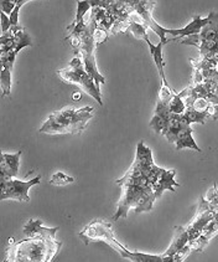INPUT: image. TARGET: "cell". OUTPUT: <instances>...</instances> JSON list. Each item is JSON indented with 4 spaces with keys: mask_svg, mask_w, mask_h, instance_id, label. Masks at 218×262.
Listing matches in <instances>:
<instances>
[{
    "mask_svg": "<svg viewBox=\"0 0 218 262\" xmlns=\"http://www.w3.org/2000/svg\"><path fill=\"white\" fill-rule=\"evenodd\" d=\"M210 103V102H208ZM208 112L211 113V118L214 119V121H217L218 119V103H210V106H208Z\"/></svg>",
    "mask_w": 218,
    "mask_h": 262,
    "instance_id": "4316f807",
    "label": "cell"
},
{
    "mask_svg": "<svg viewBox=\"0 0 218 262\" xmlns=\"http://www.w3.org/2000/svg\"><path fill=\"white\" fill-rule=\"evenodd\" d=\"M0 16H2V33L5 34V33H8L11 28L10 17H9L5 13H3V11H2V14H0Z\"/></svg>",
    "mask_w": 218,
    "mask_h": 262,
    "instance_id": "484cf974",
    "label": "cell"
},
{
    "mask_svg": "<svg viewBox=\"0 0 218 262\" xmlns=\"http://www.w3.org/2000/svg\"><path fill=\"white\" fill-rule=\"evenodd\" d=\"M182 115L188 119L190 123L205 124V122L207 121L208 118H211V113L208 112V111H197L192 108V107H187Z\"/></svg>",
    "mask_w": 218,
    "mask_h": 262,
    "instance_id": "d6986e66",
    "label": "cell"
},
{
    "mask_svg": "<svg viewBox=\"0 0 218 262\" xmlns=\"http://www.w3.org/2000/svg\"><path fill=\"white\" fill-rule=\"evenodd\" d=\"M62 244L56 238H47L43 236H34L21 240L20 243L11 241L8 249L7 261H51L61 249Z\"/></svg>",
    "mask_w": 218,
    "mask_h": 262,
    "instance_id": "6da1fadb",
    "label": "cell"
},
{
    "mask_svg": "<svg viewBox=\"0 0 218 262\" xmlns=\"http://www.w3.org/2000/svg\"><path fill=\"white\" fill-rule=\"evenodd\" d=\"M0 85H2L3 96L10 95V89H11V70L2 68V74H0Z\"/></svg>",
    "mask_w": 218,
    "mask_h": 262,
    "instance_id": "7402d4cb",
    "label": "cell"
},
{
    "mask_svg": "<svg viewBox=\"0 0 218 262\" xmlns=\"http://www.w3.org/2000/svg\"><path fill=\"white\" fill-rule=\"evenodd\" d=\"M16 5H19V7L20 8H21L22 7V5H24L25 4V3H28V2H30V0H16Z\"/></svg>",
    "mask_w": 218,
    "mask_h": 262,
    "instance_id": "83f0119b",
    "label": "cell"
},
{
    "mask_svg": "<svg viewBox=\"0 0 218 262\" xmlns=\"http://www.w3.org/2000/svg\"><path fill=\"white\" fill-rule=\"evenodd\" d=\"M147 43L149 45L151 56H153L154 61H155V65L156 68H158L160 77H161L162 80V86H168L166 82V77H165V72H164L165 62H164V57H162V46H164V43L160 41L159 45H153L149 39L147 40Z\"/></svg>",
    "mask_w": 218,
    "mask_h": 262,
    "instance_id": "e0dca14e",
    "label": "cell"
},
{
    "mask_svg": "<svg viewBox=\"0 0 218 262\" xmlns=\"http://www.w3.org/2000/svg\"><path fill=\"white\" fill-rule=\"evenodd\" d=\"M59 75L65 82L74 83V85L80 86L84 92L88 93L91 97H93L98 102V103L103 104L100 86L95 83V81L93 80L91 75L86 71L83 60H81L80 57H75V59L69 62V66L67 69L60 70Z\"/></svg>",
    "mask_w": 218,
    "mask_h": 262,
    "instance_id": "277c9868",
    "label": "cell"
},
{
    "mask_svg": "<svg viewBox=\"0 0 218 262\" xmlns=\"http://www.w3.org/2000/svg\"><path fill=\"white\" fill-rule=\"evenodd\" d=\"M93 36H94L95 42H97V45H98V43L104 42L107 39H108V31L103 30V29L97 28L94 30V35H93Z\"/></svg>",
    "mask_w": 218,
    "mask_h": 262,
    "instance_id": "d4e9b609",
    "label": "cell"
},
{
    "mask_svg": "<svg viewBox=\"0 0 218 262\" xmlns=\"http://www.w3.org/2000/svg\"><path fill=\"white\" fill-rule=\"evenodd\" d=\"M208 16H210V21L203 26L199 36L202 40H216L218 35V13L211 11Z\"/></svg>",
    "mask_w": 218,
    "mask_h": 262,
    "instance_id": "ac0fdd59",
    "label": "cell"
},
{
    "mask_svg": "<svg viewBox=\"0 0 218 262\" xmlns=\"http://www.w3.org/2000/svg\"><path fill=\"white\" fill-rule=\"evenodd\" d=\"M74 182H75L74 178L67 177L66 174L61 173V171L54 174L50 180L51 184H54V185H67V184H69V183H74Z\"/></svg>",
    "mask_w": 218,
    "mask_h": 262,
    "instance_id": "cb8c5ba5",
    "label": "cell"
},
{
    "mask_svg": "<svg viewBox=\"0 0 218 262\" xmlns=\"http://www.w3.org/2000/svg\"><path fill=\"white\" fill-rule=\"evenodd\" d=\"M170 110H168V103L166 102L158 101V106L155 110V116L150 121L149 126L155 130L156 133H161L164 136L168 124V118H170Z\"/></svg>",
    "mask_w": 218,
    "mask_h": 262,
    "instance_id": "8fae6325",
    "label": "cell"
},
{
    "mask_svg": "<svg viewBox=\"0 0 218 262\" xmlns=\"http://www.w3.org/2000/svg\"><path fill=\"white\" fill-rule=\"evenodd\" d=\"M168 110H170L171 113H176V115H182L186 110V104L182 97L176 93H174L173 98H171L170 103H168Z\"/></svg>",
    "mask_w": 218,
    "mask_h": 262,
    "instance_id": "44dd1931",
    "label": "cell"
},
{
    "mask_svg": "<svg viewBox=\"0 0 218 262\" xmlns=\"http://www.w3.org/2000/svg\"><path fill=\"white\" fill-rule=\"evenodd\" d=\"M175 145L176 149H184V148H192L193 150L197 152H201V148L196 144L193 137H192V129L190 126H184L180 128V130L177 132L176 139H175Z\"/></svg>",
    "mask_w": 218,
    "mask_h": 262,
    "instance_id": "2e32d148",
    "label": "cell"
},
{
    "mask_svg": "<svg viewBox=\"0 0 218 262\" xmlns=\"http://www.w3.org/2000/svg\"><path fill=\"white\" fill-rule=\"evenodd\" d=\"M80 237L82 238L86 245H88L92 241H104V243L112 246L113 249L117 250L123 257L130 258V256H132V252L128 251L126 247L114 237L109 224L103 220H94L88 226H86L80 234Z\"/></svg>",
    "mask_w": 218,
    "mask_h": 262,
    "instance_id": "5b68a950",
    "label": "cell"
},
{
    "mask_svg": "<svg viewBox=\"0 0 218 262\" xmlns=\"http://www.w3.org/2000/svg\"><path fill=\"white\" fill-rule=\"evenodd\" d=\"M128 30L134 35L136 39L144 40V41H147V40L149 39V36H148V31H147L148 28L143 24V23L135 21V20H130Z\"/></svg>",
    "mask_w": 218,
    "mask_h": 262,
    "instance_id": "ffe728a7",
    "label": "cell"
},
{
    "mask_svg": "<svg viewBox=\"0 0 218 262\" xmlns=\"http://www.w3.org/2000/svg\"><path fill=\"white\" fill-rule=\"evenodd\" d=\"M41 180V176H37L29 182H21V180L13 179V178H4L0 179V200L14 199V200H24L30 202L29 190L33 185L39 184Z\"/></svg>",
    "mask_w": 218,
    "mask_h": 262,
    "instance_id": "8992f818",
    "label": "cell"
},
{
    "mask_svg": "<svg viewBox=\"0 0 218 262\" xmlns=\"http://www.w3.org/2000/svg\"><path fill=\"white\" fill-rule=\"evenodd\" d=\"M94 108L83 107L80 110H63L54 112L40 128V133L47 135H78L82 133L89 119L93 117Z\"/></svg>",
    "mask_w": 218,
    "mask_h": 262,
    "instance_id": "7a4b0ae2",
    "label": "cell"
},
{
    "mask_svg": "<svg viewBox=\"0 0 218 262\" xmlns=\"http://www.w3.org/2000/svg\"><path fill=\"white\" fill-rule=\"evenodd\" d=\"M20 157L21 150L15 154L2 153V161H0V179L4 178H15L19 173Z\"/></svg>",
    "mask_w": 218,
    "mask_h": 262,
    "instance_id": "9c48e42d",
    "label": "cell"
},
{
    "mask_svg": "<svg viewBox=\"0 0 218 262\" xmlns=\"http://www.w3.org/2000/svg\"><path fill=\"white\" fill-rule=\"evenodd\" d=\"M134 164H136L139 168H140L145 177L149 176L151 168L154 167L153 153H151L150 148L145 147L143 141L139 142L138 147H136V157H135Z\"/></svg>",
    "mask_w": 218,
    "mask_h": 262,
    "instance_id": "7c38bea8",
    "label": "cell"
},
{
    "mask_svg": "<svg viewBox=\"0 0 218 262\" xmlns=\"http://www.w3.org/2000/svg\"><path fill=\"white\" fill-rule=\"evenodd\" d=\"M216 57H217V60H218V35H217V37H216Z\"/></svg>",
    "mask_w": 218,
    "mask_h": 262,
    "instance_id": "f1b7e54d",
    "label": "cell"
},
{
    "mask_svg": "<svg viewBox=\"0 0 218 262\" xmlns=\"http://www.w3.org/2000/svg\"><path fill=\"white\" fill-rule=\"evenodd\" d=\"M210 21V16H207L206 19H202L200 15H195L192 21L187 26H185L184 29H177V30H174V29H167V35H173L175 36L174 39H171V41H176L177 39L181 40L182 37L190 36V35L193 34H200V31L202 30V28L206 24H208Z\"/></svg>",
    "mask_w": 218,
    "mask_h": 262,
    "instance_id": "ba28073f",
    "label": "cell"
},
{
    "mask_svg": "<svg viewBox=\"0 0 218 262\" xmlns=\"http://www.w3.org/2000/svg\"><path fill=\"white\" fill-rule=\"evenodd\" d=\"M57 230H59V228H54V229L43 228L41 220L31 219L24 226V234L28 237L39 236L40 235V236L47 237V238H55V235H56Z\"/></svg>",
    "mask_w": 218,
    "mask_h": 262,
    "instance_id": "4fadbf2b",
    "label": "cell"
},
{
    "mask_svg": "<svg viewBox=\"0 0 218 262\" xmlns=\"http://www.w3.org/2000/svg\"><path fill=\"white\" fill-rule=\"evenodd\" d=\"M123 195L118 204V210L113 216V220L119 217H127L130 208H134L135 212H147L153 208L156 196L154 194L153 186L149 185H124Z\"/></svg>",
    "mask_w": 218,
    "mask_h": 262,
    "instance_id": "3957f363",
    "label": "cell"
},
{
    "mask_svg": "<svg viewBox=\"0 0 218 262\" xmlns=\"http://www.w3.org/2000/svg\"><path fill=\"white\" fill-rule=\"evenodd\" d=\"M92 9V5L89 4L88 0H77V15H76V19L74 21V24L71 25H76L78 24V23H82L84 21V15H86L87 13H88L89 10Z\"/></svg>",
    "mask_w": 218,
    "mask_h": 262,
    "instance_id": "603a6c76",
    "label": "cell"
},
{
    "mask_svg": "<svg viewBox=\"0 0 218 262\" xmlns=\"http://www.w3.org/2000/svg\"><path fill=\"white\" fill-rule=\"evenodd\" d=\"M217 61H218V60H217Z\"/></svg>",
    "mask_w": 218,
    "mask_h": 262,
    "instance_id": "f546056e",
    "label": "cell"
},
{
    "mask_svg": "<svg viewBox=\"0 0 218 262\" xmlns=\"http://www.w3.org/2000/svg\"><path fill=\"white\" fill-rule=\"evenodd\" d=\"M184 126H191L188 119L184 115H176V113H171L170 118H168V124L166 130H165L164 136L166 137L167 141L170 143H175L176 135L180 130V128Z\"/></svg>",
    "mask_w": 218,
    "mask_h": 262,
    "instance_id": "9a60e30c",
    "label": "cell"
},
{
    "mask_svg": "<svg viewBox=\"0 0 218 262\" xmlns=\"http://www.w3.org/2000/svg\"><path fill=\"white\" fill-rule=\"evenodd\" d=\"M190 243V237H188V231L186 226H175L174 229V237L173 243L168 246V250L165 252L164 256H174L176 252H179L182 247L187 245Z\"/></svg>",
    "mask_w": 218,
    "mask_h": 262,
    "instance_id": "5bb4252c",
    "label": "cell"
},
{
    "mask_svg": "<svg viewBox=\"0 0 218 262\" xmlns=\"http://www.w3.org/2000/svg\"><path fill=\"white\" fill-rule=\"evenodd\" d=\"M175 170H166V169H162L160 171L158 179L156 182L153 184V190L154 194H155L156 199H159L161 196L164 190H170V191H175L176 186H180L179 183L175 182Z\"/></svg>",
    "mask_w": 218,
    "mask_h": 262,
    "instance_id": "30bf717a",
    "label": "cell"
},
{
    "mask_svg": "<svg viewBox=\"0 0 218 262\" xmlns=\"http://www.w3.org/2000/svg\"><path fill=\"white\" fill-rule=\"evenodd\" d=\"M217 209L218 208L212 205L207 199H203V198L200 199L196 216H195V219L186 226V229H187L188 231L190 241H195L202 234L203 229L211 223L212 219L214 217V215H216Z\"/></svg>",
    "mask_w": 218,
    "mask_h": 262,
    "instance_id": "52a82bcc",
    "label": "cell"
}]
</instances>
